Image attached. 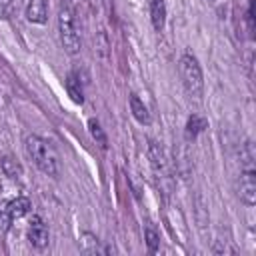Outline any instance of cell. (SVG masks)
I'll return each mask as SVG.
<instances>
[{
  "instance_id": "cell-1",
  "label": "cell",
  "mask_w": 256,
  "mask_h": 256,
  "mask_svg": "<svg viewBox=\"0 0 256 256\" xmlns=\"http://www.w3.org/2000/svg\"><path fill=\"white\" fill-rule=\"evenodd\" d=\"M24 148H26V154L30 156V160L36 164V168L40 172H44L46 176H58L60 174L58 154L46 138H42L38 134H30L24 140Z\"/></svg>"
},
{
  "instance_id": "cell-2",
  "label": "cell",
  "mask_w": 256,
  "mask_h": 256,
  "mask_svg": "<svg viewBox=\"0 0 256 256\" xmlns=\"http://www.w3.org/2000/svg\"><path fill=\"white\" fill-rule=\"evenodd\" d=\"M178 72H180L182 86H184L186 94L190 98L200 100L202 92H204V76H202V68H200L196 56H192L190 52L182 54L178 60Z\"/></svg>"
},
{
  "instance_id": "cell-3",
  "label": "cell",
  "mask_w": 256,
  "mask_h": 256,
  "mask_svg": "<svg viewBox=\"0 0 256 256\" xmlns=\"http://www.w3.org/2000/svg\"><path fill=\"white\" fill-rule=\"evenodd\" d=\"M58 36H60V44L64 52L72 56L80 52V36L76 30V20L68 6H62L58 12Z\"/></svg>"
},
{
  "instance_id": "cell-4",
  "label": "cell",
  "mask_w": 256,
  "mask_h": 256,
  "mask_svg": "<svg viewBox=\"0 0 256 256\" xmlns=\"http://www.w3.org/2000/svg\"><path fill=\"white\" fill-rule=\"evenodd\" d=\"M238 198L244 206H254L256 204V170H242L240 180H238Z\"/></svg>"
},
{
  "instance_id": "cell-5",
  "label": "cell",
  "mask_w": 256,
  "mask_h": 256,
  "mask_svg": "<svg viewBox=\"0 0 256 256\" xmlns=\"http://www.w3.org/2000/svg\"><path fill=\"white\" fill-rule=\"evenodd\" d=\"M48 226L42 220V216H32L30 226H28V242L32 244V248L36 250H44L48 246Z\"/></svg>"
},
{
  "instance_id": "cell-6",
  "label": "cell",
  "mask_w": 256,
  "mask_h": 256,
  "mask_svg": "<svg viewBox=\"0 0 256 256\" xmlns=\"http://www.w3.org/2000/svg\"><path fill=\"white\" fill-rule=\"evenodd\" d=\"M148 158H150V164H152L154 174L158 178H168V160H166L164 148L156 140H150L148 142Z\"/></svg>"
},
{
  "instance_id": "cell-7",
  "label": "cell",
  "mask_w": 256,
  "mask_h": 256,
  "mask_svg": "<svg viewBox=\"0 0 256 256\" xmlns=\"http://www.w3.org/2000/svg\"><path fill=\"white\" fill-rule=\"evenodd\" d=\"M26 20L32 24H44L48 20V0H28Z\"/></svg>"
},
{
  "instance_id": "cell-8",
  "label": "cell",
  "mask_w": 256,
  "mask_h": 256,
  "mask_svg": "<svg viewBox=\"0 0 256 256\" xmlns=\"http://www.w3.org/2000/svg\"><path fill=\"white\" fill-rule=\"evenodd\" d=\"M78 248H80V252L86 254V256H96V254H104V252H106V248H102L98 236L92 234V232H82V234H80V238H78Z\"/></svg>"
},
{
  "instance_id": "cell-9",
  "label": "cell",
  "mask_w": 256,
  "mask_h": 256,
  "mask_svg": "<svg viewBox=\"0 0 256 256\" xmlns=\"http://www.w3.org/2000/svg\"><path fill=\"white\" fill-rule=\"evenodd\" d=\"M150 20L156 32H160L166 24V4L164 0H150Z\"/></svg>"
},
{
  "instance_id": "cell-10",
  "label": "cell",
  "mask_w": 256,
  "mask_h": 256,
  "mask_svg": "<svg viewBox=\"0 0 256 256\" xmlns=\"http://www.w3.org/2000/svg\"><path fill=\"white\" fill-rule=\"evenodd\" d=\"M130 110H132V116H134L140 124H150V112H148V108L144 106V102H142L136 94L130 96Z\"/></svg>"
},
{
  "instance_id": "cell-11",
  "label": "cell",
  "mask_w": 256,
  "mask_h": 256,
  "mask_svg": "<svg viewBox=\"0 0 256 256\" xmlns=\"http://www.w3.org/2000/svg\"><path fill=\"white\" fill-rule=\"evenodd\" d=\"M0 168H2L4 176L12 178V180H18V178H22V176H24L22 166H20L12 156H4V158L0 160Z\"/></svg>"
},
{
  "instance_id": "cell-12",
  "label": "cell",
  "mask_w": 256,
  "mask_h": 256,
  "mask_svg": "<svg viewBox=\"0 0 256 256\" xmlns=\"http://www.w3.org/2000/svg\"><path fill=\"white\" fill-rule=\"evenodd\" d=\"M254 158H256V152H254V144L250 140H246L240 148V170H250L254 168Z\"/></svg>"
},
{
  "instance_id": "cell-13",
  "label": "cell",
  "mask_w": 256,
  "mask_h": 256,
  "mask_svg": "<svg viewBox=\"0 0 256 256\" xmlns=\"http://www.w3.org/2000/svg\"><path fill=\"white\" fill-rule=\"evenodd\" d=\"M204 128H206V120H204L202 116L192 114V116L188 118V122H186V130H184V134H186L188 140H194Z\"/></svg>"
},
{
  "instance_id": "cell-14",
  "label": "cell",
  "mask_w": 256,
  "mask_h": 256,
  "mask_svg": "<svg viewBox=\"0 0 256 256\" xmlns=\"http://www.w3.org/2000/svg\"><path fill=\"white\" fill-rule=\"evenodd\" d=\"M30 208H32V204H30V200L26 196H16V198L10 200V214H12V218H22L24 214L30 212Z\"/></svg>"
},
{
  "instance_id": "cell-15",
  "label": "cell",
  "mask_w": 256,
  "mask_h": 256,
  "mask_svg": "<svg viewBox=\"0 0 256 256\" xmlns=\"http://www.w3.org/2000/svg\"><path fill=\"white\" fill-rule=\"evenodd\" d=\"M66 90H68V96L72 98V102H76V104H82L84 102V92H82L80 80L74 74H70L66 78Z\"/></svg>"
},
{
  "instance_id": "cell-16",
  "label": "cell",
  "mask_w": 256,
  "mask_h": 256,
  "mask_svg": "<svg viewBox=\"0 0 256 256\" xmlns=\"http://www.w3.org/2000/svg\"><path fill=\"white\" fill-rule=\"evenodd\" d=\"M88 132H90L92 140H94V142H96L100 148H106V146H108L106 132L102 130V126H100V122H98L96 118H90V120H88Z\"/></svg>"
},
{
  "instance_id": "cell-17",
  "label": "cell",
  "mask_w": 256,
  "mask_h": 256,
  "mask_svg": "<svg viewBox=\"0 0 256 256\" xmlns=\"http://www.w3.org/2000/svg\"><path fill=\"white\" fill-rule=\"evenodd\" d=\"M12 214H10V200H4L0 198V238L6 236V232L10 230V224H12Z\"/></svg>"
},
{
  "instance_id": "cell-18",
  "label": "cell",
  "mask_w": 256,
  "mask_h": 256,
  "mask_svg": "<svg viewBox=\"0 0 256 256\" xmlns=\"http://www.w3.org/2000/svg\"><path fill=\"white\" fill-rule=\"evenodd\" d=\"M144 240H146V246H148V250L154 254V252H158V248H160V236H158V232L152 228V226H146V230H144Z\"/></svg>"
},
{
  "instance_id": "cell-19",
  "label": "cell",
  "mask_w": 256,
  "mask_h": 256,
  "mask_svg": "<svg viewBox=\"0 0 256 256\" xmlns=\"http://www.w3.org/2000/svg\"><path fill=\"white\" fill-rule=\"evenodd\" d=\"M18 8V0H0V20L10 18Z\"/></svg>"
}]
</instances>
